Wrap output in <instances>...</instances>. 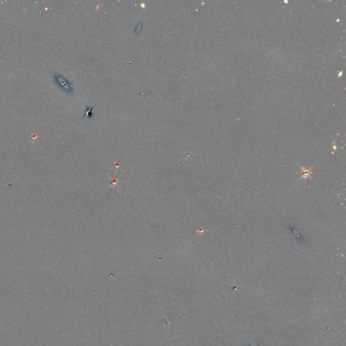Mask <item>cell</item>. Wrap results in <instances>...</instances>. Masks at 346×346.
Segmentation results:
<instances>
[{
    "mask_svg": "<svg viewBox=\"0 0 346 346\" xmlns=\"http://www.w3.org/2000/svg\"><path fill=\"white\" fill-rule=\"evenodd\" d=\"M93 108H95V105L93 107H89V108H87L86 112H85V114L82 118H84V117H85V116H88L89 118H91L93 117L92 110H93Z\"/></svg>",
    "mask_w": 346,
    "mask_h": 346,
    "instance_id": "6da1fadb",
    "label": "cell"
},
{
    "mask_svg": "<svg viewBox=\"0 0 346 346\" xmlns=\"http://www.w3.org/2000/svg\"><path fill=\"white\" fill-rule=\"evenodd\" d=\"M141 27H142V23H139V24H138V25H137V28H136V32H137L140 31V30H141Z\"/></svg>",
    "mask_w": 346,
    "mask_h": 346,
    "instance_id": "7a4b0ae2",
    "label": "cell"
}]
</instances>
